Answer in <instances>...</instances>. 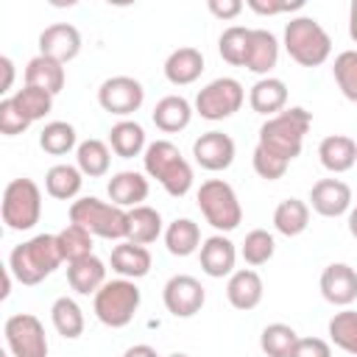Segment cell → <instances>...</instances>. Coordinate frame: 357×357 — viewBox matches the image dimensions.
Returning a JSON list of instances; mask_svg holds the SVG:
<instances>
[{
  "label": "cell",
  "instance_id": "obj_1",
  "mask_svg": "<svg viewBox=\"0 0 357 357\" xmlns=\"http://www.w3.org/2000/svg\"><path fill=\"white\" fill-rule=\"evenodd\" d=\"M310 126H312V114L301 106H290V109L268 117L259 126V142L257 145L290 165L301 153Z\"/></svg>",
  "mask_w": 357,
  "mask_h": 357
},
{
  "label": "cell",
  "instance_id": "obj_2",
  "mask_svg": "<svg viewBox=\"0 0 357 357\" xmlns=\"http://www.w3.org/2000/svg\"><path fill=\"white\" fill-rule=\"evenodd\" d=\"M64 262L56 234H36L8 254V271L20 284H39Z\"/></svg>",
  "mask_w": 357,
  "mask_h": 357
},
{
  "label": "cell",
  "instance_id": "obj_3",
  "mask_svg": "<svg viewBox=\"0 0 357 357\" xmlns=\"http://www.w3.org/2000/svg\"><path fill=\"white\" fill-rule=\"evenodd\" d=\"M142 165L145 173L151 178H156L167 195L173 198H184L192 187V167L190 162L181 156L178 145H173L170 139H156L145 148L142 153Z\"/></svg>",
  "mask_w": 357,
  "mask_h": 357
},
{
  "label": "cell",
  "instance_id": "obj_4",
  "mask_svg": "<svg viewBox=\"0 0 357 357\" xmlns=\"http://www.w3.org/2000/svg\"><path fill=\"white\" fill-rule=\"evenodd\" d=\"M70 223H78L92 237H103V240L128 237V209H120L95 195H84L70 204Z\"/></svg>",
  "mask_w": 357,
  "mask_h": 357
},
{
  "label": "cell",
  "instance_id": "obj_5",
  "mask_svg": "<svg viewBox=\"0 0 357 357\" xmlns=\"http://www.w3.org/2000/svg\"><path fill=\"white\" fill-rule=\"evenodd\" d=\"M284 50L301 67H321L332 53V39L315 17H293L284 25Z\"/></svg>",
  "mask_w": 357,
  "mask_h": 357
},
{
  "label": "cell",
  "instance_id": "obj_6",
  "mask_svg": "<svg viewBox=\"0 0 357 357\" xmlns=\"http://www.w3.org/2000/svg\"><path fill=\"white\" fill-rule=\"evenodd\" d=\"M139 301H142V293L139 287L134 284V279H112L106 282L98 293H95V301H92V310H95V318L103 324V326H112V329H123L134 321L137 310H139Z\"/></svg>",
  "mask_w": 357,
  "mask_h": 357
},
{
  "label": "cell",
  "instance_id": "obj_7",
  "mask_svg": "<svg viewBox=\"0 0 357 357\" xmlns=\"http://www.w3.org/2000/svg\"><path fill=\"white\" fill-rule=\"evenodd\" d=\"M0 215H3V223L14 231L33 229L42 218V190H39V184L28 176L11 178L3 190Z\"/></svg>",
  "mask_w": 357,
  "mask_h": 357
},
{
  "label": "cell",
  "instance_id": "obj_8",
  "mask_svg": "<svg viewBox=\"0 0 357 357\" xmlns=\"http://www.w3.org/2000/svg\"><path fill=\"white\" fill-rule=\"evenodd\" d=\"M195 201L204 220L218 231H234L243 223V206L237 201V192L223 178H206L198 187Z\"/></svg>",
  "mask_w": 357,
  "mask_h": 357
},
{
  "label": "cell",
  "instance_id": "obj_9",
  "mask_svg": "<svg viewBox=\"0 0 357 357\" xmlns=\"http://www.w3.org/2000/svg\"><path fill=\"white\" fill-rule=\"evenodd\" d=\"M243 100H245L243 84L237 78L223 75V78L209 81L204 89H198V95H195V112L204 120H212L215 123V120H226L234 112H240Z\"/></svg>",
  "mask_w": 357,
  "mask_h": 357
},
{
  "label": "cell",
  "instance_id": "obj_10",
  "mask_svg": "<svg viewBox=\"0 0 357 357\" xmlns=\"http://www.w3.org/2000/svg\"><path fill=\"white\" fill-rule=\"evenodd\" d=\"M3 335H6V346L14 357H47V335L36 315H31V312L8 315Z\"/></svg>",
  "mask_w": 357,
  "mask_h": 357
},
{
  "label": "cell",
  "instance_id": "obj_11",
  "mask_svg": "<svg viewBox=\"0 0 357 357\" xmlns=\"http://www.w3.org/2000/svg\"><path fill=\"white\" fill-rule=\"evenodd\" d=\"M145 100V89L137 78L131 75H112L98 86V103L103 112L117 114V117H128L134 114Z\"/></svg>",
  "mask_w": 357,
  "mask_h": 357
},
{
  "label": "cell",
  "instance_id": "obj_12",
  "mask_svg": "<svg viewBox=\"0 0 357 357\" xmlns=\"http://www.w3.org/2000/svg\"><path fill=\"white\" fill-rule=\"evenodd\" d=\"M162 301H165V307H167V312L173 318H192V315L201 312V307L206 301V290L195 276L176 273V276H170L165 282Z\"/></svg>",
  "mask_w": 357,
  "mask_h": 357
},
{
  "label": "cell",
  "instance_id": "obj_13",
  "mask_svg": "<svg viewBox=\"0 0 357 357\" xmlns=\"http://www.w3.org/2000/svg\"><path fill=\"white\" fill-rule=\"evenodd\" d=\"M234 139L223 131H206L192 142V159L195 165H201L209 173L226 170L234 162Z\"/></svg>",
  "mask_w": 357,
  "mask_h": 357
},
{
  "label": "cell",
  "instance_id": "obj_14",
  "mask_svg": "<svg viewBox=\"0 0 357 357\" xmlns=\"http://www.w3.org/2000/svg\"><path fill=\"white\" fill-rule=\"evenodd\" d=\"M318 287L329 304L349 307L351 301H357V271L346 262H332L321 271Z\"/></svg>",
  "mask_w": 357,
  "mask_h": 357
},
{
  "label": "cell",
  "instance_id": "obj_15",
  "mask_svg": "<svg viewBox=\"0 0 357 357\" xmlns=\"http://www.w3.org/2000/svg\"><path fill=\"white\" fill-rule=\"evenodd\" d=\"M310 206L321 218H340L351 209V187L340 178H321L310 190Z\"/></svg>",
  "mask_w": 357,
  "mask_h": 357
},
{
  "label": "cell",
  "instance_id": "obj_16",
  "mask_svg": "<svg viewBox=\"0 0 357 357\" xmlns=\"http://www.w3.org/2000/svg\"><path fill=\"white\" fill-rule=\"evenodd\" d=\"M39 53L61 64L73 61L81 53V33L70 22H53L39 33Z\"/></svg>",
  "mask_w": 357,
  "mask_h": 357
},
{
  "label": "cell",
  "instance_id": "obj_17",
  "mask_svg": "<svg viewBox=\"0 0 357 357\" xmlns=\"http://www.w3.org/2000/svg\"><path fill=\"white\" fill-rule=\"evenodd\" d=\"M198 259H201V271L212 279H223L234 273V262H237V248L226 234H212L201 243L198 248Z\"/></svg>",
  "mask_w": 357,
  "mask_h": 357
},
{
  "label": "cell",
  "instance_id": "obj_18",
  "mask_svg": "<svg viewBox=\"0 0 357 357\" xmlns=\"http://www.w3.org/2000/svg\"><path fill=\"white\" fill-rule=\"evenodd\" d=\"M262 296H265V284H262V276L254 268H240L226 282V298L234 310L248 312V310L259 307Z\"/></svg>",
  "mask_w": 357,
  "mask_h": 357
},
{
  "label": "cell",
  "instance_id": "obj_19",
  "mask_svg": "<svg viewBox=\"0 0 357 357\" xmlns=\"http://www.w3.org/2000/svg\"><path fill=\"white\" fill-rule=\"evenodd\" d=\"M106 192H109V198H112L114 206H120V209H134V206H142V201H145L148 192H151V184H148V178H145L142 173H137V170H120V173H114V176L109 178Z\"/></svg>",
  "mask_w": 357,
  "mask_h": 357
},
{
  "label": "cell",
  "instance_id": "obj_20",
  "mask_svg": "<svg viewBox=\"0 0 357 357\" xmlns=\"http://www.w3.org/2000/svg\"><path fill=\"white\" fill-rule=\"evenodd\" d=\"M204 73V53L198 47H176L167 59H165V78L173 86H187L195 84Z\"/></svg>",
  "mask_w": 357,
  "mask_h": 357
},
{
  "label": "cell",
  "instance_id": "obj_21",
  "mask_svg": "<svg viewBox=\"0 0 357 357\" xmlns=\"http://www.w3.org/2000/svg\"><path fill=\"white\" fill-rule=\"evenodd\" d=\"M279 61V42L271 31L265 28H251V39H248V53H245V70L257 73V75H268Z\"/></svg>",
  "mask_w": 357,
  "mask_h": 357
},
{
  "label": "cell",
  "instance_id": "obj_22",
  "mask_svg": "<svg viewBox=\"0 0 357 357\" xmlns=\"http://www.w3.org/2000/svg\"><path fill=\"white\" fill-rule=\"evenodd\" d=\"M248 103L257 114H265V117H273L279 112L287 109V86L282 78H273V75H265L259 78L251 92H248Z\"/></svg>",
  "mask_w": 357,
  "mask_h": 357
},
{
  "label": "cell",
  "instance_id": "obj_23",
  "mask_svg": "<svg viewBox=\"0 0 357 357\" xmlns=\"http://www.w3.org/2000/svg\"><path fill=\"white\" fill-rule=\"evenodd\" d=\"M318 159L329 173H346L357 162V142L346 134H329L318 145Z\"/></svg>",
  "mask_w": 357,
  "mask_h": 357
},
{
  "label": "cell",
  "instance_id": "obj_24",
  "mask_svg": "<svg viewBox=\"0 0 357 357\" xmlns=\"http://www.w3.org/2000/svg\"><path fill=\"white\" fill-rule=\"evenodd\" d=\"M64 64L50 59V56H33L28 64H25V86H39V89H47L53 98L64 89Z\"/></svg>",
  "mask_w": 357,
  "mask_h": 357
},
{
  "label": "cell",
  "instance_id": "obj_25",
  "mask_svg": "<svg viewBox=\"0 0 357 357\" xmlns=\"http://www.w3.org/2000/svg\"><path fill=\"white\" fill-rule=\"evenodd\" d=\"M151 251L145 245H137L131 240H123L112 248V271H117L123 279H142L151 271Z\"/></svg>",
  "mask_w": 357,
  "mask_h": 357
},
{
  "label": "cell",
  "instance_id": "obj_26",
  "mask_svg": "<svg viewBox=\"0 0 357 357\" xmlns=\"http://www.w3.org/2000/svg\"><path fill=\"white\" fill-rule=\"evenodd\" d=\"M153 126L165 134H176V131H184L192 120V106L187 98L181 95H165L156 106H153Z\"/></svg>",
  "mask_w": 357,
  "mask_h": 357
},
{
  "label": "cell",
  "instance_id": "obj_27",
  "mask_svg": "<svg viewBox=\"0 0 357 357\" xmlns=\"http://www.w3.org/2000/svg\"><path fill=\"white\" fill-rule=\"evenodd\" d=\"M67 282H70V287L78 296H89V293L95 296L106 284V265H103V259H98L92 254V257L78 259V262H70L67 265Z\"/></svg>",
  "mask_w": 357,
  "mask_h": 357
},
{
  "label": "cell",
  "instance_id": "obj_28",
  "mask_svg": "<svg viewBox=\"0 0 357 357\" xmlns=\"http://www.w3.org/2000/svg\"><path fill=\"white\" fill-rule=\"evenodd\" d=\"M109 148L120 156V159H134L139 153H145V128L137 120H120L109 128Z\"/></svg>",
  "mask_w": 357,
  "mask_h": 357
},
{
  "label": "cell",
  "instance_id": "obj_29",
  "mask_svg": "<svg viewBox=\"0 0 357 357\" xmlns=\"http://www.w3.org/2000/svg\"><path fill=\"white\" fill-rule=\"evenodd\" d=\"M310 226V204L301 198H284L273 209V229L284 237H298Z\"/></svg>",
  "mask_w": 357,
  "mask_h": 357
},
{
  "label": "cell",
  "instance_id": "obj_30",
  "mask_svg": "<svg viewBox=\"0 0 357 357\" xmlns=\"http://www.w3.org/2000/svg\"><path fill=\"white\" fill-rule=\"evenodd\" d=\"M81 184H84V173L78 170V165L61 162L45 173V190L50 198H59V201H73L81 192Z\"/></svg>",
  "mask_w": 357,
  "mask_h": 357
},
{
  "label": "cell",
  "instance_id": "obj_31",
  "mask_svg": "<svg viewBox=\"0 0 357 357\" xmlns=\"http://www.w3.org/2000/svg\"><path fill=\"white\" fill-rule=\"evenodd\" d=\"M165 245L173 257H190L201 248V229L190 218H176L165 229Z\"/></svg>",
  "mask_w": 357,
  "mask_h": 357
},
{
  "label": "cell",
  "instance_id": "obj_32",
  "mask_svg": "<svg viewBox=\"0 0 357 357\" xmlns=\"http://www.w3.org/2000/svg\"><path fill=\"white\" fill-rule=\"evenodd\" d=\"M75 165L89 178L106 176L109 173V165H112V148L103 139H95V137L92 139H84L75 148Z\"/></svg>",
  "mask_w": 357,
  "mask_h": 357
},
{
  "label": "cell",
  "instance_id": "obj_33",
  "mask_svg": "<svg viewBox=\"0 0 357 357\" xmlns=\"http://www.w3.org/2000/svg\"><path fill=\"white\" fill-rule=\"evenodd\" d=\"M159 234H162V215H159V209H153L148 204L128 209V237L126 240H131L137 245H148V243L159 240Z\"/></svg>",
  "mask_w": 357,
  "mask_h": 357
},
{
  "label": "cell",
  "instance_id": "obj_34",
  "mask_svg": "<svg viewBox=\"0 0 357 357\" xmlns=\"http://www.w3.org/2000/svg\"><path fill=\"white\" fill-rule=\"evenodd\" d=\"M50 321H53V329L67 337V340H75L84 335V312L78 307L75 298L70 296H59L50 307Z\"/></svg>",
  "mask_w": 357,
  "mask_h": 357
},
{
  "label": "cell",
  "instance_id": "obj_35",
  "mask_svg": "<svg viewBox=\"0 0 357 357\" xmlns=\"http://www.w3.org/2000/svg\"><path fill=\"white\" fill-rule=\"evenodd\" d=\"M39 148L50 156H64L73 148H78V137L75 128L67 120H50L42 131H39Z\"/></svg>",
  "mask_w": 357,
  "mask_h": 357
},
{
  "label": "cell",
  "instance_id": "obj_36",
  "mask_svg": "<svg viewBox=\"0 0 357 357\" xmlns=\"http://www.w3.org/2000/svg\"><path fill=\"white\" fill-rule=\"evenodd\" d=\"M56 240H59V251H61V257H64L67 265L70 262H78L84 257H92V234L84 226H78V223H67L56 234Z\"/></svg>",
  "mask_w": 357,
  "mask_h": 357
},
{
  "label": "cell",
  "instance_id": "obj_37",
  "mask_svg": "<svg viewBox=\"0 0 357 357\" xmlns=\"http://www.w3.org/2000/svg\"><path fill=\"white\" fill-rule=\"evenodd\" d=\"M298 343V335L293 326L287 324H268L259 335V349L265 351V357H290L293 349Z\"/></svg>",
  "mask_w": 357,
  "mask_h": 357
},
{
  "label": "cell",
  "instance_id": "obj_38",
  "mask_svg": "<svg viewBox=\"0 0 357 357\" xmlns=\"http://www.w3.org/2000/svg\"><path fill=\"white\" fill-rule=\"evenodd\" d=\"M248 39H251V28L245 25H229L220 39H218V53L226 64L231 67H243L245 64V53H248Z\"/></svg>",
  "mask_w": 357,
  "mask_h": 357
},
{
  "label": "cell",
  "instance_id": "obj_39",
  "mask_svg": "<svg viewBox=\"0 0 357 357\" xmlns=\"http://www.w3.org/2000/svg\"><path fill=\"white\" fill-rule=\"evenodd\" d=\"M329 340L340 351L357 357V312L354 310L343 307L340 312L332 315V321H329Z\"/></svg>",
  "mask_w": 357,
  "mask_h": 357
},
{
  "label": "cell",
  "instance_id": "obj_40",
  "mask_svg": "<svg viewBox=\"0 0 357 357\" xmlns=\"http://www.w3.org/2000/svg\"><path fill=\"white\" fill-rule=\"evenodd\" d=\"M273 251H276V240H273V234H271L268 229H251V231L245 234L243 245H240V257H243L251 268L265 265V262L273 257Z\"/></svg>",
  "mask_w": 357,
  "mask_h": 357
},
{
  "label": "cell",
  "instance_id": "obj_41",
  "mask_svg": "<svg viewBox=\"0 0 357 357\" xmlns=\"http://www.w3.org/2000/svg\"><path fill=\"white\" fill-rule=\"evenodd\" d=\"M11 98H14V103L20 106V112H22L31 123L42 120V117L53 109V95H50L47 89H39V86H22V89H17Z\"/></svg>",
  "mask_w": 357,
  "mask_h": 357
},
{
  "label": "cell",
  "instance_id": "obj_42",
  "mask_svg": "<svg viewBox=\"0 0 357 357\" xmlns=\"http://www.w3.org/2000/svg\"><path fill=\"white\" fill-rule=\"evenodd\" d=\"M332 75H335V84L343 92V98L357 103V50L337 53L335 64H332Z\"/></svg>",
  "mask_w": 357,
  "mask_h": 357
},
{
  "label": "cell",
  "instance_id": "obj_43",
  "mask_svg": "<svg viewBox=\"0 0 357 357\" xmlns=\"http://www.w3.org/2000/svg\"><path fill=\"white\" fill-rule=\"evenodd\" d=\"M251 165H254L257 176L265 178V181H276V178H282V176L287 173V162L279 159V156H273V153H268V151L259 148V145H257L254 153H251Z\"/></svg>",
  "mask_w": 357,
  "mask_h": 357
},
{
  "label": "cell",
  "instance_id": "obj_44",
  "mask_svg": "<svg viewBox=\"0 0 357 357\" xmlns=\"http://www.w3.org/2000/svg\"><path fill=\"white\" fill-rule=\"evenodd\" d=\"M31 126V120L20 112V106L14 103V98H3L0 100V134L6 137H17Z\"/></svg>",
  "mask_w": 357,
  "mask_h": 357
},
{
  "label": "cell",
  "instance_id": "obj_45",
  "mask_svg": "<svg viewBox=\"0 0 357 357\" xmlns=\"http://www.w3.org/2000/svg\"><path fill=\"white\" fill-rule=\"evenodd\" d=\"M290 357H332V346L324 337H298Z\"/></svg>",
  "mask_w": 357,
  "mask_h": 357
},
{
  "label": "cell",
  "instance_id": "obj_46",
  "mask_svg": "<svg viewBox=\"0 0 357 357\" xmlns=\"http://www.w3.org/2000/svg\"><path fill=\"white\" fill-rule=\"evenodd\" d=\"M304 6V0H248V8L251 11H257V14H268V17H273V14H284V11H296V8H301Z\"/></svg>",
  "mask_w": 357,
  "mask_h": 357
},
{
  "label": "cell",
  "instance_id": "obj_47",
  "mask_svg": "<svg viewBox=\"0 0 357 357\" xmlns=\"http://www.w3.org/2000/svg\"><path fill=\"white\" fill-rule=\"evenodd\" d=\"M206 8L218 17V20H234L243 11V0H209Z\"/></svg>",
  "mask_w": 357,
  "mask_h": 357
},
{
  "label": "cell",
  "instance_id": "obj_48",
  "mask_svg": "<svg viewBox=\"0 0 357 357\" xmlns=\"http://www.w3.org/2000/svg\"><path fill=\"white\" fill-rule=\"evenodd\" d=\"M0 70H3V84H0V92H8L11 84H14V61L8 56H0Z\"/></svg>",
  "mask_w": 357,
  "mask_h": 357
},
{
  "label": "cell",
  "instance_id": "obj_49",
  "mask_svg": "<svg viewBox=\"0 0 357 357\" xmlns=\"http://www.w3.org/2000/svg\"><path fill=\"white\" fill-rule=\"evenodd\" d=\"M123 357H159V354H156V349L148 346V343H134V346L126 349Z\"/></svg>",
  "mask_w": 357,
  "mask_h": 357
},
{
  "label": "cell",
  "instance_id": "obj_50",
  "mask_svg": "<svg viewBox=\"0 0 357 357\" xmlns=\"http://www.w3.org/2000/svg\"><path fill=\"white\" fill-rule=\"evenodd\" d=\"M349 36L357 45V0H351V6H349Z\"/></svg>",
  "mask_w": 357,
  "mask_h": 357
},
{
  "label": "cell",
  "instance_id": "obj_51",
  "mask_svg": "<svg viewBox=\"0 0 357 357\" xmlns=\"http://www.w3.org/2000/svg\"><path fill=\"white\" fill-rule=\"evenodd\" d=\"M349 231H351V237L357 240V206L349 209Z\"/></svg>",
  "mask_w": 357,
  "mask_h": 357
},
{
  "label": "cell",
  "instance_id": "obj_52",
  "mask_svg": "<svg viewBox=\"0 0 357 357\" xmlns=\"http://www.w3.org/2000/svg\"><path fill=\"white\" fill-rule=\"evenodd\" d=\"M167 357H190V354H184V351H173V354H167Z\"/></svg>",
  "mask_w": 357,
  "mask_h": 357
}]
</instances>
